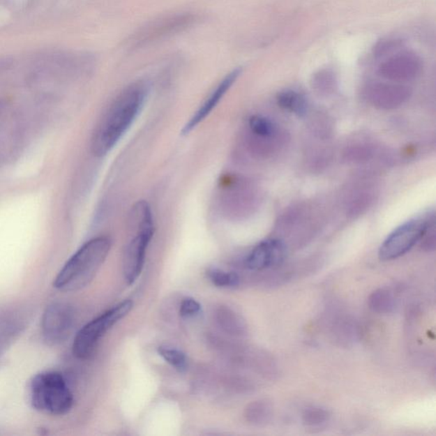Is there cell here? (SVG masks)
<instances>
[{
  "instance_id": "11",
  "label": "cell",
  "mask_w": 436,
  "mask_h": 436,
  "mask_svg": "<svg viewBox=\"0 0 436 436\" xmlns=\"http://www.w3.org/2000/svg\"><path fill=\"white\" fill-rule=\"evenodd\" d=\"M241 71V68H235L233 71L227 73L223 80L220 81L218 86L213 89V91H212L209 96H207L206 99L204 100L202 105L199 107V110L195 112L194 115L189 119L187 124L185 125L182 130L183 134H188L190 131L194 130L197 126L204 121V119L211 113L212 110L217 107L218 104L223 98V96H225L227 92L230 91V89L233 87L235 81L240 77Z\"/></svg>"
},
{
  "instance_id": "19",
  "label": "cell",
  "mask_w": 436,
  "mask_h": 436,
  "mask_svg": "<svg viewBox=\"0 0 436 436\" xmlns=\"http://www.w3.org/2000/svg\"><path fill=\"white\" fill-rule=\"evenodd\" d=\"M330 412L320 407H307L303 411L302 420L304 426L316 428L326 423L330 419Z\"/></svg>"
},
{
  "instance_id": "23",
  "label": "cell",
  "mask_w": 436,
  "mask_h": 436,
  "mask_svg": "<svg viewBox=\"0 0 436 436\" xmlns=\"http://www.w3.org/2000/svg\"><path fill=\"white\" fill-rule=\"evenodd\" d=\"M334 82L333 76L330 72H320L315 78V86L318 88H328L333 86Z\"/></svg>"
},
{
  "instance_id": "10",
  "label": "cell",
  "mask_w": 436,
  "mask_h": 436,
  "mask_svg": "<svg viewBox=\"0 0 436 436\" xmlns=\"http://www.w3.org/2000/svg\"><path fill=\"white\" fill-rule=\"evenodd\" d=\"M422 70L421 60L411 52L397 54L384 61L378 68V73L384 78L405 82L414 80Z\"/></svg>"
},
{
  "instance_id": "13",
  "label": "cell",
  "mask_w": 436,
  "mask_h": 436,
  "mask_svg": "<svg viewBox=\"0 0 436 436\" xmlns=\"http://www.w3.org/2000/svg\"><path fill=\"white\" fill-rule=\"evenodd\" d=\"M216 315L220 327L227 333L234 336H244L248 333V326L245 320L236 312L229 308H221Z\"/></svg>"
},
{
  "instance_id": "4",
  "label": "cell",
  "mask_w": 436,
  "mask_h": 436,
  "mask_svg": "<svg viewBox=\"0 0 436 436\" xmlns=\"http://www.w3.org/2000/svg\"><path fill=\"white\" fill-rule=\"evenodd\" d=\"M29 399L36 410L51 415H64L71 410L73 396L61 373L44 372L30 381Z\"/></svg>"
},
{
  "instance_id": "22",
  "label": "cell",
  "mask_w": 436,
  "mask_h": 436,
  "mask_svg": "<svg viewBox=\"0 0 436 436\" xmlns=\"http://www.w3.org/2000/svg\"><path fill=\"white\" fill-rule=\"evenodd\" d=\"M403 46V42L398 40H383L374 46L373 54L377 57L388 56Z\"/></svg>"
},
{
  "instance_id": "18",
  "label": "cell",
  "mask_w": 436,
  "mask_h": 436,
  "mask_svg": "<svg viewBox=\"0 0 436 436\" xmlns=\"http://www.w3.org/2000/svg\"><path fill=\"white\" fill-rule=\"evenodd\" d=\"M158 353L171 365L177 372L184 373L188 368V360L186 354L179 349L170 346H160Z\"/></svg>"
},
{
  "instance_id": "7",
  "label": "cell",
  "mask_w": 436,
  "mask_h": 436,
  "mask_svg": "<svg viewBox=\"0 0 436 436\" xmlns=\"http://www.w3.org/2000/svg\"><path fill=\"white\" fill-rule=\"evenodd\" d=\"M431 218L410 220L397 227L381 245V261H392L403 256L421 241Z\"/></svg>"
},
{
  "instance_id": "2",
  "label": "cell",
  "mask_w": 436,
  "mask_h": 436,
  "mask_svg": "<svg viewBox=\"0 0 436 436\" xmlns=\"http://www.w3.org/2000/svg\"><path fill=\"white\" fill-rule=\"evenodd\" d=\"M111 248L107 237H96L73 255L54 280V287L63 292L81 290L93 280Z\"/></svg>"
},
{
  "instance_id": "15",
  "label": "cell",
  "mask_w": 436,
  "mask_h": 436,
  "mask_svg": "<svg viewBox=\"0 0 436 436\" xmlns=\"http://www.w3.org/2000/svg\"><path fill=\"white\" fill-rule=\"evenodd\" d=\"M277 103L281 109L292 114L303 116L307 113L308 104L306 98L294 91H284L277 96Z\"/></svg>"
},
{
  "instance_id": "5",
  "label": "cell",
  "mask_w": 436,
  "mask_h": 436,
  "mask_svg": "<svg viewBox=\"0 0 436 436\" xmlns=\"http://www.w3.org/2000/svg\"><path fill=\"white\" fill-rule=\"evenodd\" d=\"M133 308V301H123L81 328L73 343V353L75 356L80 360L90 358L103 336L115 324L128 315Z\"/></svg>"
},
{
  "instance_id": "12",
  "label": "cell",
  "mask_w": 436,
  "mask_h": 436,
  "mask_svg": "<svg viewBox=\"0 0 436 436\" xmlns=\"http://www.w3.org/2000/svg\"><path fill=\"white\" fill-rule=\"evenodd\" d=\"M410 88L403 84L374 83L366 91L369 101L380 109H393L410 96Z\"/></svg>"
},
{
  "instance_id": "16",
  "label": "cell",
  "mask_w": 436,
  "mask_h": 436,
  "mask_svg": "<svg viewBox=\"0 0 436 436\" xmlns=\"http://www.w3.org/2000/svg\"><path fill=\"white\" fill-rule=\"evenodd\" d=\"M368 306L373 312L377 314H389L395 310V296L388 289H377L370 295Z\"/></svg>"
},
{
  "instance_id": "9",
  "label": "cell",
  "mask_w": 436,
  "mask_h": 436,
  "mask_svg": "<svg viewBox=\"0 0 436 436\" xmlns=\"http://www.w3.org/2000/svg\"><path fill=\"white\" fill-rule=\"evenodd\" d=\"M287 256V246L277 239L262 241L246 258V267L252 271L277 267L283 264Z\"/></svg>"
},
{
  "instance_id": "8",
  "label": "cell",
  "mask_w": 436,
  "mask_h": 436,
  "mask_svg": "<svg viewBox=\"0 0 436 436\" xmlns=\"http://www.w3.org/2000/svg\"><path fill=\"white\" fill-rule=\"evenodd\" d=\"M73 312L67 303H53L45 308L41 322V333L49 345H59L71 333Z\"/></svg>"
},
{
  "instance_id": "3",
  "label": "cell",
  "mask_w": 436,
  "mask_h": 436,
  "mask_svg": "<svg viewBox=\"0 0 436 436\" xmlns=\"http://www.w3.org/2000/svg\"><path fill=\"white\" fill-rule=\"evenodd\" d=\"M128 227L131 238L125 249L123 272L127 284L133 285L144 269L146 250L154 234L151 208L144 200L138 202L131 208Z\"/></svg>"
},
{
  "instance_id": "20",
  "label": "cell",
  "mask_w": 436,
  "mask_h": 436,
  "mask_svg": "<svg viewBox=\"0 0 436 436\" xmlns=\"http://www.w3.org/2000/svg\"><path fill=\"white\" fill-rule=\"evenodd\" d=\"M249 127L257 137L269 138L276 133V126L268 118L261 115H253L249 119Z\"/></svg>"
},
{
  "instance_id": "6",
  "label": "cell",
  "mask_w": 436,
  "mask_h": 436,
  "mask_svg": "<svg viewBox=\"0 0 436 436\" xmlns=\"http://www.w3.org/2000/svg\"><path fill=\"white\" fill-rule=\"evenodd\" d=\"M202 17L199 14L185 13L165 15L148 23L130 38L134 47L153 43L163 38L176 36L198 24Z\"/></svg>"
},
{
  "instance_id": "1",
  "label": "cell",
  "mask_w": 436,
  "mask_h": 436,
  "mask_svg": "<svg viewBox=\"0 0 436 436\" xmlns=\"http://www.w3.org/2000/svg\"><path fill=\"white\" fill-rule=\"evenodd\" d=\"M149 87L144 81L130 84L107 107L91 137V152L105 156L124 136L144 105Z\"/></svg>"
},
{
  "instance_id": "17",
  "label": "cell",
  "mask_w": 436,
  "mask_h": 436,
  "mask_svg": "<svg viewBox=\"0 0 436 436\" xmlns=\"http://www.w3.org/2000/svg\"><path fill=\"white\" fill-rule=\"evenodd\" d=\"M208 279L215 287L220 288H234L240 285V276L236 273L226 271L218 268H211L206 273Z\"/></svg>"
},
{
  "instance_id": "14",
  "label": "cell",
  "mask_w": 436,
  "mask_h": 436,
  "mask_svg": "<svg viewBox=\"0 0 436 436\" xmlns=\"http://www.w3.org/2000/svg\"><path fill=\"white\" fill-rule=\"evenodd\" d=\"M273 405L268 400L253 401L248 405L245 412L246 421L253 426H265L273 416Z\"/></svg>"
},
{
  "instance_id": "21",
  "label": "cell",
  "mask_w": 436,
  "mask_h": 436,
  "mask_svg": "<svg viewBox=\"0 0 436 436\" xmlns=\"http://www.w3.org/2000/svg\"><path fill=\"white\" fill-rule=\"evenodd\" d=\"M202 306L194 299L186 298L181 303L179 314L183 319L196 318L202 314Z\"/></svg>"
}]
</instances>
